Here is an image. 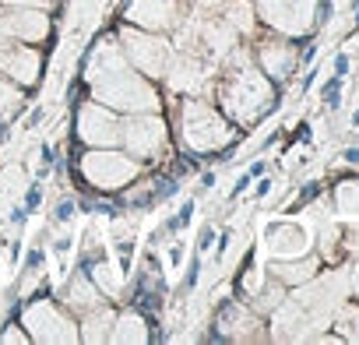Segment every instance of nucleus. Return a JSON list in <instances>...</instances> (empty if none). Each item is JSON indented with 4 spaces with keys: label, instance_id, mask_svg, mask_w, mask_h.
<instances>
[{
    "label": "nucleus",
    "instance_id": "nucleus-26",
    "mask_svg": "<svg viewBox=\"0 0 359 345\" xmlns=\"http://www.w3.org/2000/svg\"><path fill=\"white\" fill-rule=\"evenodd\" d=\"M187 4H191V11H201V15H208V11L222 8V0H187Z\"/></svg>",
    "mask_w": 359,
    "mask_h": 345
},
{
    "label": "nucleus",
    "instance_id": "nucleus-3",
    "mask_svg": "<svg viewBox=\"0 0 359 345\" xmlns=\"http://www.w3.org/2000/svg\"><path fill=\"white\" fill-rule=\"evenodd\" d=\"M215 106L236 127H250L275 109V92L250 64H240V57H236L226 67V74L215 81Z\"/></svg>",
    "mask_w": 359,
    "mask_h": 345
},
{
    "label": "nucleus",
    "instance_id": "nucleus-21",
    "mask_svg": "<svg viewBox=\"0 0 359 345\" xmlns=\"http://www.w3.org/2000/svg\"><path fill=\"white\" fill-rule=\"evenodd\" d=\"M341 81H345V78H338V74H334V78H331V81L320 88V99L327 102V109H338V102H341V99H338V88H341Z\"/></svg>",
    "mask_w": 359,
    "mask_h": 345
},
{
    "label": "nucleus",
    "instance_id": "nucleus-32",
    "mask_svg": "<svg viewBox=\"0 0 359 345\" xmlns=\"http://www.w3.org/2000/svg\"><path fill=\"white\" fill-rule=\"evenodd\" d=\"M352 123H355V127H359V113H355V116H352Z\"/></svg>",
    "mask_w": 359,
    "mask_h": 345
},
{
    "label": "nucleus",
    "instance_id": "nucleus-13",
    "mask_svg": "<svg viewBox=\"0 0 359 345\" xmlns=\"http://www.w3.org/2000/svg\"><path fill=\"white\" fill-rule=\"evenodd\" d=\"M74 317H81L85 310H92V306H99V303H106V296H102V289L92 282V275L88 271H74L71 278H67V285L60 289V296H57Z\"/></svg>",
    "mask_w": 359,
    "mask_h": 345
},
{
    "label": "nucleus",
    "instance_id": "nucleus-24",
    "mask_svg": "<svg viewBox=\"0 0 359 345\" xmlns=\"http://www.w3.org/2000/svg\"><path fill=\"white\" fill-rule=\"evenodd\" d=\"M39 201H43V184H32V187H29V194H25V212L32 215V212L39 208Z\"/></svg>",
    "mask_w": 359,
    "mask_h": 345
},
{
    "label": "nucleus",
    "instance_id": "nucleus-1",
    "mask_svg": "<svg viewBox=\"0 0 359 345\" xmlns=\"http://www.w3.org/2000/svg\"><path fill=\"white\" fill-rule=\"evenodd\" d=\"M78 78H81V88L88 92V99H95V102H102V106H109L123 116L165 109L162 85L130 67V60L120 50L116 29L99 32L85 46V57L78 60Z\"/></svg>",
    "mask_w": 359,
    "mask_h": 345
},
{
    "label": "nucleus",
    "instance_id": "nucleus-7",
    "mask_svg": "<svg viewBox=\"0 0 359 345\" xmlns=\"http://www.w3.org/2000/svg\"><path fill=\"white\" fill-rule=\"evenodd\" d=\"M116 39H120V50H123V57L130 60L134 71H141L151 81H162V74L172 60V39L165 32H148V29L120 22Z\"/></svg>",
    "mask_w": 359,
    "mask_h": 345
},
{
    "label": "nucleus",
    "instance_id": "nucleus-4",
    "mask_svg": "<svg viewBox=\"0 0 359 345\" xmlns=\"http://www.w3.org/2000/svg\"><path fill=\"white\" fill-rule=\"evenodd\" d=\"M74 180L85 191H99V194H120L130 180H137L144 165L137 158H130L120 144L113 148H81L71 162Z\"/></svg>",
    "mask_w": 359,
    "mask_h": 345
},
{
    "label": "nucleus",
    "instance_id": "nucleus-2",
    "mask_svg": "<svg viewBox=\"0 0 359 345\" xmlns=\"http://www.w3.org/2000/svg\"><path fill=\"white\" fill-rule=\"evenodd\" d=\"M169 130L172 144L180 148L184 158H219L236 148L240 127L215 106L208 95H184V99H169Z\"/></svg>",
    "mask_w": 359,
    "mask_h": 345
},
{
    "label": "nucleus",
    "instance_id": "nucleus-17",
    "mask_svg": "<svg viewBox=\"0 0 359 345\" xmlns=\"http://www.w3.org/2000/svg\"><path fill=\"white\" fill-rule=\"evenodd\" d=\"M25 88L22 85H15L11 78H4L0 74V127H8V123H15L22 113H25Z\"/></svg>",
    "mask_w": 359,
    "mask_h": 345
},
{
    "label": "nucleus",
    "instance_id": "nucleus-15",
    "mask_svg": "<svg viewBox=\"0 0 359 345\" xmlns=\"http://www.w3.org/2000/svg\"><path fill=\"white\" fill-rule=\"evenodd\" d=\"M113 320H116V306H113V299H106V303L85 310V313L78 317V334H81V341H88V345H102V341H109Z\"/></svg>",
    "mask_w": 359,
    "mask_h": 345
},
{
    "label": "nucleus",
    "instance_id": "nucleus-25",
    "mask_svg": "<svg viewBox=\"0 0 359 345\" xmlns=\"http://www.w3.org/2000/svg\"><path fill=\"white\" fill-rule=\"evenodd\" d=\"M198 278H201V257H194V261H191V268H187V278H184V292H191V289L198 285Z\"/></svg>",
    "mask_w": 359,
    "mask_h": 345
},
{
    "label": "nucleus",
    "instance_id": "nucleus-20",
    "mask_svg": "<svg viewBox=\"0 0 359 345\" xmlns=\"http://www.w3.org/2000/svg\"><path fill=\"white\" fill-rule=\"evenodd\" d=\"M4 8H39V11H57V0H0Z\"/></svg>",
    "mask_w": 359,
    "mask_h": 345
},
{
    "label": "nucleus",
    "instance_id": "nucleus-28",
    "mask_svg": "<svg viewBox=\"0 0 359 345\" xmlns=\"http://www.w3.org/2000/svg\"><path fill=\"white\" fill-rule=\"evenodd\" d=\"M180 261H184V243H176L169 250V268H180Z\"/></svg>",
    "mask_w": 359,
    "mask_h": 345
},
{
    "label": "nucleus",
    "instance_id": "nucleus-10",
    "mask_svg": "<svg viewBox=\"0 0 359 345\" xmlns=\"http://www.w3.org/2000/svg\"><path fill=\"white\" fill-rule=\"evenodd\" d=\"M187 15H191L187 0H123L120 4V22L148 32H165V36H172L184 25Z\"/></svg>",
    "mask_w": 359,
    "mask_h": 345
},
{
    "label": "nucleus",
    "instance_id": "nucleus-16",
    "mask_svg": "<svg viewBox=\"0 0 359 345\" xmlns=\"http://www.w3.org/2000/svg\"><path fill=\"white\" fill-rule=\"evenodd\" d=\"M257 60H261L264 74H268L271 81H278V85H282V81L292 74V67H296V53H292L289 43H261Z\"/></svg>",
    "mask_w": 359,
    "mask_h": 345
},
{
    "label": "nucleus",
    "instance_id": "nucleus-9",
    "mask_svg": "<svg viewBox=\"0 0 359 345\" xmlns=\"http://www.w3.org/2000/svg\"><path fill=\"white\" fill-rule=\"evenodd\" d=\"M120 130H123V113L95 99L74 106V141L81 148H113L120 144Z\"/></svg>",
    "mask_w": 359,
    "mask_h": 345
},
{
    "label": "nucleus",
    "instance_id": "nucleus-8",
    "mask_svg": "<svg viewBox=\"0 0 359 345\" xmlns=\"http://www.w3.org/2000/svg\"><path fill=\"white\" fill-rule=\"evenodd\" d=\"M208 53L205 50H180L172 46V60L162 74V95L184 99V95H205L208 92Z\"/></svg>",
    "mask_w": 359,
    "mask_h": 345
},
{
    "label": "nucleus",
    "instance_id": "nucleus-23",
    "mask_svg": "<svg viewBox=\"0 0 359 345\" xmlns=\"http://www.w3.org/2000/svg\"><path fill=\"white\" fill-rule=\"evenodd\" d=\"M215 236H219V233H215V226H205V229H201V236H198V254H208V250L215 247Z\"/></svg>",
    "mask_w": 359,
    "mask_h": 345
},
{
    "label": "nucleus",
    "instance_id": "nucleus-14",
    "mask_svg": "<svg viewBox=\"0 0 359 345\" xmlns=\"http://www.w3.org/2000/svg\"><path fill=\"white\" fill-rule=\"evenodd\" d=\"M109 341H116V345H137V341L144 345V341H151V320H148V313L137 310V306L116 310Z\"/></svg>",
    "mask_w": 359,
    "mask_h": 345
},
{
    "label": "nucleus",
    "instance_id": "nucleus-11",
    "mask_svg": "<svg viewBox=\"0 0 359 345\" xmlns=\"http://www.w3.org/2000/svg\"><path fill=\"white\" fill-rule=\"evenodd\" d=\"M0 74L22 85L25 92H36L46 74V50L18 39H0Z\"/></svg>",
    "mask_w": 359,
    "mask_h": 345
},
{
    "label": "nucleus",
    "instance_id": "nucleus-6",
    "mask_svg": "<svg viewBox=\"0 0 359 345\" xmlns=\"http://www.w3.org/2000/svg\"><path fill=\"white\" fill-rule=\"evenodd\" d=\"M120 148L137 158L144 169L165 165L172 155V130H169V116L162 113H127L123 116V130H120Z\"/></svg>",
    "mask_w": 359,
    "mask_h": 345
},
{
    "label": "nucleus",
    "instance_id": "nucleus-12",
    "mask_svg": "<svg viewBox=\"0 0 359 345\" xmlns=\"http://www.w3.org/2000/svg\"><path fill=\"white\" fill-rule=\"evenodd\" d=\"M0 39L46 46L53 39V15L39 11V8H4L0 4Z\"/></svg>",
    "mask_w": 359,
    "mask_h": 345
},
{
    "label": "nucleus",
    "instance_id": "nucleus-30",
    "mask_svg": "<svg viewBox=\"0 0 359 345\" xmlns=\"http://www.w3.org/2000/svg\"><path fill=\"white\" fill-rule=\"evenodd\" d=\"M268 191H271V180H261V184H257V198H264Z\"/></svg>",
    "mask_w": 359,
    "mask_h": 345
},
{
    "label": "nucleus",
    "instance_id": "nucleus-31",
    "mask_svg": "<svg viewBox=\"0 0 359 345\" xmlns=\"http://www.w3.org/2000/svg\"><path fill=\"white\" fill-rule=\"evenodd\" d=\"M345 158H348L352 165H359V148H348V151H345Z\"/></svg>",
    "mask_w": 359,
    "mask_h": 345
},
{
    "label": "nucleus",
    "instance_id": "nucleus-18",
    "mask_svg": "<svg viewBox=\"0 0 359 345\" xmlns=\"http://www.w3.org/2000/svg\"><path fill=\"white\" fill-rule=\"evenodd\" d=\"M0 345H29V331L22 327V320H8L0 327Z\"/></svg>",
    "mask_w": 359,
    "mask_h": 345
},
{
    "label": "nucleus",
    "instance_id": "nucleus-27",
    "mask_svg": "<svg viewBox=\"0 0 359 345\" xmlns=\"http://www.w3.org/2000/svg\"><path fill=\"white\" fill-rule=\"evenodd\" d=\"M334 74H338V78H348V57H345V53L334 57Z\"/></svg>",
    "mask_w": 359,
    "mask_h": 345
},
{
    "label": "nucleus",
    "instance_id": "nucleus-29",
    "mask_svg": "<svg viewBox=\"0 0 359 345\" xmlns=\"http://www.w3.org/2000/svg\"><path fill=\"white\" fill-rule=\"evenodd\" d=\"M247 172H250V180H254V177H261V172H264V162H254Z\"/></svg>",
    "mask_w": 359,
    "mask_h": 345
},
{
    "label": "nucleus",
    "instance_id": "nucleus-19",
    "mask_svg": "<svg viewBox=\"0 0 359 345\" xmlns=\"http://www.w3.org/2000/svg\"><path fill=\"white\" fill-rule=\"evenodd\" d=\"M74 212H78V198L67 194V198H60V201L53 205V222H57V226H67V222L74 219Z\"/></svg>",
    "mask_w": 359,
    "mask_h": 345
},
{
    "label": "nucleus",
    "instance_id": "nucleus-22",
    "mask_svg": "<svg viewBox=\"0 0 359 345\" xmlns=\"http://www.w3.org/2000/svg\"><path fill=\"white\" fill-rule=\"evenodd\" d=\"M43 264H46L43 247H32V250L25 254V275H43Z\"/></svg>",
    "mask_w": 359,
    "mask_h": 345
},
{
    "label": "nucleus",
    "instance_id": "nucleus-5",
    "mask_svg": "<svg viewBox=\"0 0 359 345\" xmlns=\"http://www.w3.org/2000/svg\"><path fill=\"white\" fill-rule=\"evenodd\" d=\"M18 320L29 331V341H39V345H74V341H81L78 317L50 292L25 296Z\"/></svg>",
    "mask_w": 359,
    "mask_h": 345
}]
</instances>
